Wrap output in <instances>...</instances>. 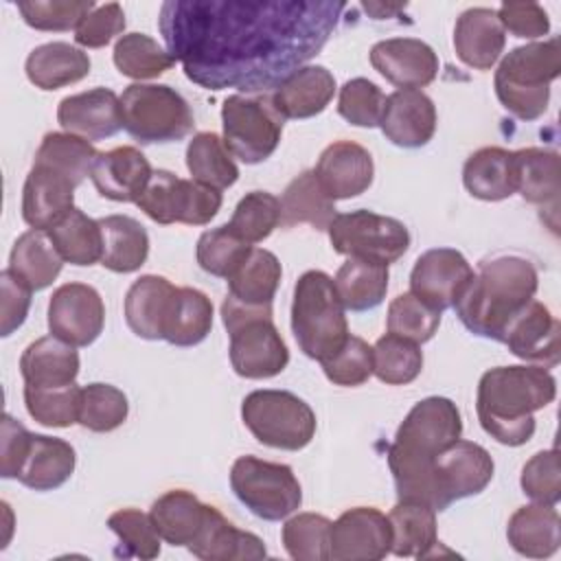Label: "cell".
Segmentation results:
<instances>
[{"label": "cell", "mask_w": 561, "mask_h": 561, "mask_svg": "<svg viewBox=\"0 0 561 561\" xmlns=\"http://www.w3.org/2000/svg\"><path fill=\"white\" fill-rule=\"evenodd\" d=\"M423 353L416 342L394 333L381 335L373 346V373L388 386H405L421 375Z\"/></svg>", "instance_id": "obj_47"}, {"label": "cell", "mask_w": 561, "mask_h": 561, "mask_svg": "<svg viewBox=\"0 0 561 561\" xmlns=\"http://www.w3.org/2000/svg\"><path fill=\"white\" fill-rule=\"evenodd\" d=\"M136 204L149 219L162 226H204L219 213L221 193L195 180H182L167 169H158Z\"/></svg>", "instance_id": "obj_12"}, {"label": "cell", "mask_w": 561, "mask_h": 561, "mask_svg": "<svg viewBox=\"0 0 561 561\" xmlns=\"http://www.w3.org/2000/svg\"><path fill=\"white\" fill-rule=\"evenodd\" d=\"M313 173L335 202L362 195L373 184L375 164L366 147L353 140H335L320 153Z\"/></svg>", "instance_id": "obj_21"}, {"label": "cell", "mask_w": 561, "mask_h": 561, "mask_svg": "<svg viewBox=\"0 0 561 561\" xmlns=\"http://www.w3.org/2000/svg\"><path fill=\"white\" fill-rule=\"evenodd\" d=\"M125 31V11L118 2L96 4L77 26L75 42L83 48H103Z\"/></svg>", "instance_id": "obj_59"}, {"label": "cell", "mask_w": 561, "mask_h": 561, "mask_svg": "<svg viewBox=\"0 0 561 561\" xmlns=\"http://www.w3.org/2000/svg\"><path fill=\"white\" fill-rule=\"evenodd\" d=\"M506 537L513 550L524 557H552L561 543V519L557 508L537 502L519 506L508 519Z\"/></svg>", "instance_id": "obj_33"}, {"label": "cell", "mask_w": 561, "mask_h": 561, "mask_svg": "<svg viewBox=\"0 0 561 561\" xmlns=\"http://www.w3.org/2000/svg\"><path fill=\"white\" fill-rule=\"evenodd\" d=\"M473 270L462 252L456 248L425 250L410 272V294L436 311L451 309Z\"/></svg>", "instance_id": "obj_16"}, {"label": "cell", "mask_w": 561, "mask_h": 561, "mask_svg": "<svg viewBox=\"0 0 561 561\" xmlns=\"http://www.w3.org/2000/svg\"><path fill=\"white\" fill-rule=\"evenodd\" d=\"M123 127L142 145L175 142L193 129L186 99L164 83H131L121 94Z\"/></svg>", "instance_id": "obj_8"}, {"label": "cell", "mask_w": 561, "mask_h": 561, "mask_svg": "<svg viewBox=\"0 0 561 561\" xmlns=\"http://www.w3.org/2000/svg\"><path fill=\"white\" fill-rule=\"evenodd\" d=\"M186 548L204 561H256L267 554L254 533L239 530L210 504H206L199 533Z\"/></svg>", "instance_id": "obj_26"}, {"label": "cell", "mask_w": 561, "mask_h": 561, "mask_svg": "<svg viewBox=\"0 0 561 561\" xmlns=\"http://www.w3.org/2000/svg\"><path fill=\"white\" fill-rule=\"evenodd\" d=\"M112 59L121 75L140 81L160 77L175 64L173 55L145 33L121 35L114 44Z\"/></svg>", "instance_id": "obj_46"}, {"label": "cell", "mask_w": 561, "mask_h": 561, "mask_svg": "<svg viewBox=\"0 0 561 561\" xmlns=\"http://www.w3.org/2000/svg\"><path fill=\"white\" fill-rule=\"evenodd\" d=\"M0 473L2 478H18V471L22 467V460L26 456L31 432L15 421L11 414L2 416V438H0Z\"/></svg>", "instance_id": "obj_62"}, {"label": "cell", "mask_w": 561, "mask_h": 561, "mask_svg": "<svg viewBox=\"0 0 561 561\" xmlns=\"http://www.w3.org/2000/svg\"><path fill=\"white\" fill-rule=\"evenodd\" d=\"M75 184L42 164H33L22 188V219L33 230H48L75 208Z\"/></svg>", "instance_id": "obj_23"}, {"label": "cell", "mask_w": 561, "mask_h": 561, "mask_svg": "<svg viewBox=\"0 0 561 561\" xmlns=\"http://www.w3.org/2000/svg\"><path fill=\"white\" fill-rule=\"evenodd\" d=\"M64 263L94 265L101 261L103 237L96 219L88 217L81 208H72L59 224L46 230Z\"/></svg>", "instance_id": "obj_45"}, {"label": "cell", "mask_w": 561, "mask_h": 561, "mask_svg": "<svg viewBox=\"0 0 561 561\" xmlns=\"http://www.w3.org/2000/svg\"><path fill=\"white\" fill-rule=\"evenodd\" d=\"M331 519L318 513H298L285 522L280 539L296 561H327L331 541Z\"/></svg>", "instance_id": "obj_50"}, {"label": "cell", "mask_w": 561, "mask_h": 561, "mask_svg": "<svg viewBox=\"0 0 561 561\" xmlns=\"http://www.w3.org/2000/svg\"><path fill=\"white\" fill-rule=\"evenodd\" d=\"M92 0H46V2H20L18 11L22 20L35 31H70L94 9Z\"/></svg>", "instance_id": "obj_55"}, {"label": "cell", "mask_w": 561, "mask_h": 561, "mask_svg": "<svg viewBox=\"0 0 561 561\" xmlns=\"http://www.w3.org/2000/svg\"><path fill=\"white\" fill-rule=\"evenodd\" d=\"M337 254L373 259L379 263L399 261L410 248V232L403 221L373 210L340 213L327 228Z\"/></svg>", "instance_id": "obj_13"}, {"label": "cell", "mask_w": 561, "mask_h": 561, "mask_svg": "<svg viewBox=\"0 0 561 561\" xmlns=\"http://www.w3.org/2000/svg\"><path fill=\"white\" fill-rule=\"evenodd\" d=\"M250 250L252 243L241 239L237 232L230 230L228 224H224L199 234L195 256L204 272L219 278H230L234 270L248 259Z\"/></svg>", "instance_id": "obj_48"}, {"label": "cell", "mask_w": 561, "mask_h": 561, "mask_svg": "<svg viewBox=\"0 0 561 561\" xmlns=\"http://www.w3.org/2000/svg\"><path fill=\"white\" fill-rule=\"evenodd\" d=\"M491 454L471 440H454L434 458V476L440 500L449 508L456 500L478 495L493 478Z\"/></svg>", "instance_id": "obj_17"}, {"label": "cell", "mask_w": 561, "mask_h": 561, "mask_svg": "<svg viewBox=\"0 0 561 561\" xmlns=\"http://www.w3.org/2000/svg\"><path fill=\"white\" fill-rule=\"evenodd\" d=\"M462 184L469 195L484 202H500L515 193L513 151L502 147H482L473 151L462 167Z\"/></svg>", "instance_id": "obj_35"}, {"label": "cell", "mask_w": 561, "mask_h": 561, "mask_svg": "<svg viewBox=\"0 0 561 561\" xmlns=\"http://www.w3.org/2000/svg\"><path fill=\"white\" fill-rule=\"evenodd\" d=\"M81 388L77 383L59 388L24 386V405L28 414L46 427H70L79 423Z\"/></svg>", "instance_id": "obj_52"}, {"label": "cell", "mask_w": 561, "mask_h": 561, "mask_svg": "<svg viewBox=\"0 0 561 561\" xmlns=\"http://www.w3.org/2000/svg\"><path fill=\"white\" fill-rule=\"evenodd\" d=\"M320 364L335 386H362L373 375V346L357 335H348L344 346Z\"/></svg>", "instance_id": "obj_58"}, {"label": "cell", "mask_w": 561, "mask_h": 561, "mask_svg": "<svg viewBox=\"0 0 561 561\" xmlns=\"http://www.w3.org/2000/svg\"><path fill=\"white\" fill-rule=\"evenodd\" d=\"M557 381L543 366H497L478 383L476 412L482 430L502 445L519 447L535 434V412L552 403Z\"/></svg>", "instance_id": "obj_3"}, {"label": "cell", "mask_w": 561, "mask_h": 561, "mask_svg": "<svg viewBox=\"0 0 561 561\" xmlns=\"http://www.w3.org/2000/svg\"><path fill=\"white\" fill-rule=\"evenodd\" d=\"M149 515L167 543L188 546L204 524L206 504L186 489H171L151 504Z\"/></svg>", "instance_id": "obj_38"}, {"label": "cell", "mask_w": 561, "mask_h": 561, "mask_svg": "<svg viewBox=\"0 0 561 561\" xmlns=\"http://www.w3.org/2000/svg\"><path fill=\"white\" fill-rule=\"evenodd\" d=\"M64 259L55 250L46 230H26L11 248L9 270L33 291L46 289L59 276Z\"/></svg>", "instance_id": "obj_39"}, {"label": "cell", "mask_w": 561, "mask_h": 561, "mask_svg": "<svg viewBox=\"0 0 561 561\" xmlns=\"http://www.w3.org/2000/svg\"><path fill=\"white\" fill-rule=\"evenodd\" d=\"M280 226L291 228L296 224H309L316 230H327L335 219L333 199L324 193L313 171H302L283 191Z\"/></svg>", "instance_id": "obj_40"}, {"label": "cell", "mask_w": 561, "mask_h": 561, "mask_svg": "<svg viewBox=\"0 0 561 561\" xmlns=\"http://www.w3.org/2000/svg\"><path fill=\"white\" fill-rule=\"evenodd\" d=\"M99 226L103 237V267L129 274L145 265L149 256V234L138 219L129 215H107L99 219Z\"/></svg>", "instance_id": "obj_36"}, {"label": "cell", "mask_w": 561, "mask_h": 561, "mask_svg": "<svg viewBox=\"0 0 561 561\" xmlns=\"http://www.w3.org/2000/svg\"><path fill=\"white\" fill-rule=\"evenodd\" d=\"M539 287L537 267L519 254L480 261L478 272L454 302L458 320L480 337L502 342L504 329L528 305Z\"/></svg>", "instance_id": "obj_4"}, {"label": "cell", "mask_w": 561, "mask_h": 561, "mask_svg": "<svg viewBox=\"0 0 561 561\" xmlns=\"http://www.w3.org/2000/svg\"><path fill=\"white\" fill-rule=\"evenodd\" d=\"M522 491L537 504L557 506L561 497V467H559V451L543 449L530 456L522 467L519 478Z\"/></svg>", "instance_id": "obj_57"}, {"label": "cell", "mask_w": 561, "mask_h": 561, "mask_svg": "<svg viewBox=\"0 0 561 561\" xmlns=\"http://www.w3.org/2000/svg\"><path fill=\"white\" fill-rule=\"evenodd\" d=\"M230 489L256 517L280 522L302 502L300 482L289 465L256 456H239L230 469Z\"/></svg>", "instance_id": "obj_10"}, {"label": "cell", "mask_w": 561, "mask_h": 561, "mask_svg": "<svg viewBox=\"0 0 561 561\" xmlns=\"http://www.w3.org/2000/svg\"><path fill=\"white\" fill-rule=\"evenodd\" d=\"M186 169L195 182L217 191H224L239 180L234 156L215 131H199L188 140Z\"/></svg>", "instance_id": "obj_43"}, {"label": "cell", "mask_w": 561, "mask_h": 561, "mask_svg": "<svg viewBox=\"0 0 561 561\" xmlns=\"http://www.w3.org/2000/svg\"><path fill=\"white\" fill-rule=\"evenodd\" d=\"M57 121L68 134L90 142L105 140L123 127L121 96H116V92L110 88H92L79 94H70L61 99L57 107Z\"/></svg>", "instance_id": "obj_20"}, {"label": "cell", "mask_w": 561, "mask_h": 561, "mask_svg": "<svg viewBox=\"0 0 561 561\" xmlns=\"http://www.w3.org/2000/svg\"><path fill=\"white\" fill-rule=\"evenodd\" d=\"M175 289L169 278L158 274L134 280L125 296L127 327L142 340H162Z\"/></svg>", "instance_id": "obj_27"}, {"label": "cell", "mask_w": 561, "mask_h": 561, "mask_svg": "<svg viewBox=\"0 0 561 561\" xmlns=\"http://www.w3.org/2000/svg\"><path fill=\"white\" fill-rule=\"evenodd\" d=\"M344 9L331 0H169L158 24L193 83L261 92L318 55Z\"/></svg>", "instance_id": "obj_1"}, {"label": "cell", "mask_w": 561, "mask_h": 561, "mask_svg": "<svg viewBox=\"0 0 561 561\" xmlns=\"http://www.w3.org/2000/svg\"><path fill=\"white\" fill-rule=\"evenodd\" d=\"M31 287L20 280L9 267L0 272V335H11L28 316Z\"/></svg>", "instance_id": "obj_60"}, {"label": "cell", "mask_w": 561, "mask_h": 561, "mask_svg": "<svg viewBox=\"0 0 561 561\" xmlns=\"http://www.w3.org/2000/svg\"><path fill=\"white\" fill-rule=\"evenodd\" d=\"M460 434L462 419L451 399L427 397L414 403L386 454L399 500L423 502L436 513L445 511L436 486L434 458Z\"/></svg>", "instance_id": "obj_2"}, {"label": "cell", "mask_w": 561, "mask_h": 561, "mask_svg": "<svg viewBox=\"0 0 561 561\" xmlns=\"http://www.w3.org/2000/svg\"><path fill=\"white\" fill-rule=\"evenodd\" d=\"M110 530L118 537L116 557L123 559H156L160 554V535L151 522V515L138 508H121L107 517Z\"/></svg>", "instance_id": "obj_49"}, {"label": "cell", "mask_w": 561, "mask_h": 561, "mask_svg": "<svg viewBox=\"0 0 561 561\" xmlns=\"http://www.w3.org/2000/svg\"><path fill=\"white\" fill-rule=\"evenodd\" d=\"M337 296L348 311H368L381 305L388 291V265L373 261L348 256L335 278Z\"/></svg>", "instance_id": "obj_37"}, {"label": "cell", "mask_w": 561, "mask_h": 561, "mask_svg": "<svg viewBox=\"0 0 561 561\" xmlns=\"http://www.w3.org/2000/svg\"><path fill=\"white\" fill-rule=\"evenodd\" d=\"M392 548L397 557H432L438 550L436 511L416 500H399L388 513Z\"/></svg>", "instance_id": "obj_34"}, {"label": "cell", "mask_w": 561, "mask_h": 561, "mask_svg": "<svg viewBox=\"0 0 561 561\" xmlns=\"http://www.w3.org/2000/svg\"><path fill=\"white\" fill-rule=\"evenodd\" d=\"M280 276L283 270L276 254L265 248H252L248 259L228 278L226 298L241 309L272 311Z\"/></svg>", "instance_id": "obj_29"}, {"label": "cell", "mask_w": 561, "mask_h": 561, "mask_svg": "<svg viewBox=\"0 0 561 561\" xmlns=\"http://www.w3.org/2000/svg\"><path fill=\"white\" fill-rule=\"evenodd\" d=\"M497 18L504 31L522 39H537L550 31L548 13L537 2H504L497 9Z\"/></svg>", "instance_id": "obj_61"}, {"label": "cell", "mask_w": 561, "mask_h": 561, "mask_svg": "<svg viewBox=\"0 0 561 561\" xmlns=\"http://www.w3.org/2000/svg\"><path fill=\"white\" fill-rule=\"evenodd\" d=\"M373 68L401 90H419L438 75V57L430 44L416 37H390L370 48Z\"/></svg>", "instance_id": "obj_18"}, {"label": "cell", "mask_w": 561, "mask_h": 561, "mask_svg": "<svg viewBox=\"0 0 561 561\" xmlns=\"http://www.w3.org/2000/svg\"><path fill=\"white\" fill-rule=\"evenodd\" d=\"M291 333L300 351L318 362L333 357L346 342V309L333 278L322 270L305 272L294 285Z\"/></svg>", "instance_id": "obj_6"}, {"label": "cell", "mask_w": 561, "mask_h": 561, "mask_svg": "<svg viewBox=\"0 0 561 561\" xmlns=\"http://www.w3.org/2000/svg\"><path fill=\"white\" fill-rule=\"evenodd\" d=\"M151 175L149 160L129 145L101 151L90 171L99 195L114 202H138Z\"/></svg>", "instance_id": "obj_25"}, {"label": "cell", "mask_w": 561, "mask_h": 561, "mask_svg": "<svg viewBox=\"0 0 561 561\" xmlns=\"http://www.w3.org/2000/svg\"><path fill=\"white\" fill-rule=\"evenodd\" d=\"M90 66L85 50L68 42H48L28 53L24 70L35 88L59 90L88 77Z\"/></svg>", "instance_id": "obj_32"}, {"label": "cell", "mask_w": 561, "mask_h": 561, "mask_svg": "<svg viewBox=\"0 0 561 561\" xmlns=\"http://www.w3.org/2000/svg\"><path fill=\"white\" fill-rule=\"evenodd\" d=\"M221 320L230 335V364L239 377L270 379L285 370L289 351L272 322V311L241 309L226 298Z\"/></svg>", "instance_id": "obj_7"}, {"label": "cell", "mask_w": 561, "mask_h": 561, "mask_svg": "<svg viewBox=\"0 0 561 561\" xmlns=\"http://www.w3.org/2000/svg\"><path fill=\"white\" fill-rule=\"evenodd\" d=\"M283 123L285 118L274 107L270 94H230L221 105L224 142L245 164H259L276 151Z\"/></svg>", "instance_id": "obj_11"}, {"label": "cell", "mask_w": 561, "mask_h": 561, "mask_svg": "<svg viewBox=\"0 0 561 561\" xmlns=\"http://www.w3.org/2000/svg\"><path fill=\"white\" fill-rule=\"evenodd\" d=\"M241 419L252 436L267 447L298 451L316 434V414L289 390H254L241 403Z\"/></svg>", "instance_id": "obj_9"}, {"label": "cell", "mask_w": 561, "mask_h": 561, "mask_svg": "<svg viewBox=\"0 0 561 561\" xmlns=\"http://www.w3.org/2000/svg\"><path fill=\"white\" fill-rule=\"evenodd\" d=\"M392 548L388 515L373 506L344 511L331 524L329 559L333 561H379Z\"/></svg>", "instance_id": "obj_15"}, {"label": "cell", "mask_w": 561, "mask_h": 561, "mask_svg": "<svg viewBox=\"0 0 561 561\" xmlns=\"http://www.w3.org/2000/svg\"><path fill=\"white\" fill-rule=\"evenodd\" d=\"M383 101V92L373 81L355 77L340 88L337 114L355 127H375L379 125Z\"/></svg>", "instance_id": "obj_56"}, {"label": "cell", "mask_w": 561, "mask_h": 561, "mask_svg": "<svg viewBox=\"0 0 561 561\" xmlns=\"http://www.w3.org/2000/svg\"><path fill=\"white\" fill-rule=\"evenodd\" d=\"M379 127L397 147H423L436 131V105L421 90H397L383 101Z\"/></svg>", "instance_id": "obj_22"}, {"label": "cell", "mask_w": 561, "mask_h": 561, "mask_svg": "<svg viewBox=\"0 0 561 561\" xmlns=\"http://www.w3.org/2000/svg\"><path fill=\"white\" fill-rule=\"evenodd\" d=\"M230 230L237 232L248 243H259L267 239L274 228L280 226V202L267 191H250L245 193L230 221Z\"/></svg>", "instance_id": "obj_53"}, {"label": "cell", "mask_w": 561, "mask_h": 561, "mask_svg": "<svg viewBox=\"0 0 561 561\" xmlns=\"http://www.w3.org/2000/svg\"><path fill=\"white\" fill-rule=\"evenodd\" d=\"M129 403L123 390L110 383H88L81 388L79 423L90 432H112L125 423Z\"/></svg>", "instance_id": "obj_51"}, {"label": "cell", "mask_w": 561, "mask_h": 561, "mask_svg": "<svg viewBox=\"0 0 561 561\" xmlns=\"http://www.w3.org/2000/svg\"><path fill=\"white\" fill-rule=\"evenodd\" d=\"M438 324H440V311L425 305L410 291L399 294L388 305V318H386L388 333H394L410 342L423 344L432 340Z\"/></svg>", "instance_id": "obj_54"}, {"label": "cell", "mask_w": 561, "mask_h": 561, "mask_svg": "<svg viewBox=\"0 0 561 561\" xmlns=\"http://www.w3.org/2000/svg\"><path fill=\"white\" fill-rule=\"evenodd\" d=\"M515 162V193L530 204L557 202L561 191L559 153L541 147H526L513 151Z\"/></svg>", "instance_id": "obj_41"}, {"label": "cell", "mask_w": 561, "mask_h": 561, "mask_svg": "<svg viewBox=\"0 0 561 561\" xmlns=\"http://www.w3.org/2000/svg\"><path fill=\"white\" fill-rule=\"evenodd\" d=\"M559 333L561 324L552 316V311L539 302L530 300L524 305L515 318L504 329L502 342L508 346V351L524 359L535 362L537 366L552 368L559 364Z\"/></svg>", "instance_id": "obj_19"}, {"label": "cell", "mask_w": 561, "mask_h": 561, "mask_svg": "<svg viewBox=\"0 0 561 561\" xmlns=\"http://www.w3.org/2000/svg\"><path fill=\"white\" fill-rule=\"evenodd\" d=\"M213 329V302L195 287H178L164 324V337L173 346H195Z\"/></svg>", "instance_id": "obj_42"}, {"label": "cell", "mask_w": 561, "mask_h": 561, "mask_svg": "<svg viewBox=\"0 0 561 561\" xmlns=\"http://www.w3.org/2000/svg\"><path fill=\"white\" fill-rule=\"evenodd\" d=\"M561 72L559 37L513 48L497 66L493 85L502 107L519 121L543 116L550 101V83Z\"/></svg>", "instance_id": "obj_5"}, {"label": "cell", "mask_w": 561, "mask_h": 561, "mask_svg": "<svg viewBox=\"0 0 561 561\" xmlns=\"http://www.w3.org/2000/svg\"><path fill=\"white\" fill-rule=\"evenodd\" d=\"M335 77L324 66H302L289 75L272 94V103L283 118H311L331 103Z\"/></svg>", "instance_id": "obj_28"}, {"label": "cell", "mask_w": 561, "mask_h": 561, "mask_svg": "<svg viewBox=\"0 0 561 561\" xmlns=\"http://www.w3.org/2000/svg\"><path fill=\"white\" fill-rule=\"evenodd\" d=\"M75 465L77 454L68 440L46 434H31L18 480L33 491H53L72 476Z\"/></svg>", "instance_id": "obj_31"}, {"label": "cell", "mask_w": 561, "mask_h": 561, "mask_svg": "<svg viewBox=\"0 0 561 561\" xmlns=\"http://www.w3.org/2000/svg\"><path fill=\"white\" fill-rule=\"evenodd\" d=\"M105 305L101 294L85 283L57 287L48 302V331L72 346H90L103 331Z\"/></svg>", "instance_id": "obj_14"}, {"label": "cell", "mask_w": 561, "mask_h": 561, "mask_svg": "<svg viewBox=\"0 0 561 561\" xmlns=\"http://www.w3.org/2000/svg\"><path fill=\"white\" fill-rule=\"evenodd\" d=\"M77 346L66 344L55 335H44L31 342L20 357V373L24 386L59 388L75 383L79 375Z\"/></svg>", "instance_id": "obj_30"}, {"label": "cell", "mask_w": 561, "mask_h": 561, "mask_svg": "<svg viewBox=\"0 0 561 561\" xmlns=\"http://www.w3.org/2000/svg\"><path fill=\"white\" fill-rule=\"evenodd\" d=\"M506 31L497 11L489 7H471L462 11L454 26V48L458 59L473 70H489L504 53Z\"/></svg>", "instance_id": "obj_24"}, {"label": "cell", "mask_w": 561, "mask_h": 561, "mask_svg": "<svg viewBox=\"0 0 561 561\" xmlns=\"http://www.w3.org/2000/svg\"><path fill=\"white\" fill-rule=\"evenodd\" d=\"M99 153L101 151H96L94 145L85 138L68 131H48L35 151L33 164L48 167L79 186L85 175H90Z\"/></svg>", "instance_id": "obj_44"}]
</instances>
